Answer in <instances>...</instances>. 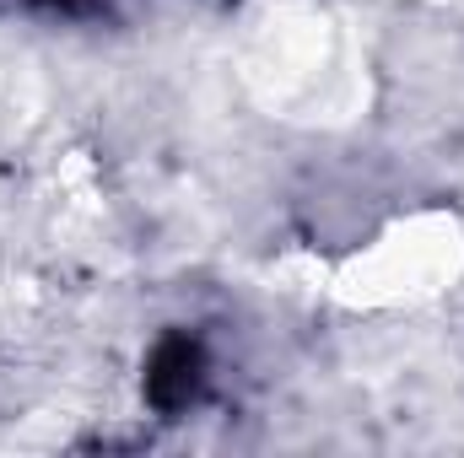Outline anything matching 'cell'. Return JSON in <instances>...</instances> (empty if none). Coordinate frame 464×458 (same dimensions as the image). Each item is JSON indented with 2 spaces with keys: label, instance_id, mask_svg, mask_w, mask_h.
Masks as SVG:
<instances>
[{
  "label": "cell",
  "instance_id": "cell-1",
  "mask_svg": "<svg viewBox=\"0 0 464 458\" xmlns=\"http://www.w3.org/2000/svg\"><path fill=\"white\" fill-rule=\"evenodd\" d=\"M200 383V356L195 345H162L157 372H151V399L157 405H184Z\"/></svg>",
  "mask_w": 464,
  "mask_h": 458
}]
</instances>
